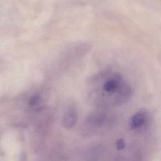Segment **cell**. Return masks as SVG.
I'll return each instance as SVG.
<instances>
[{
	"label": "cell",
	"instance_id": "obj_1",
	"mask_svg": "<svg viewBox=\"0 0 161 161\" xmlns=\"http://www.w3.org/2000/svg\"><path fill=\"white\" fill-rule=\"evenodd\" d=\"M111 119L109 115L104 111H96L86 117L85 124L89 130H97L106 127L110 123Z\"/></svg>",
	"mask_w": 161,
	"mask_h": 161
},
{
	"label": "cell",
	"instance_id": "obj_2",
	"mask_svg": "<svg viewBox=\"0 0 161 161\" xmlns=\"http://www.w3.org/2000/svg\"><path fill=\"white\" fill-rule=\"evenodd\" d=\"M78 118V110L73 104L69 107L65 113L63 119V126L67 130L73 129L77 124Z\"/></svg>",
	"mask_w": 161,
	"mask_h": 161
},
{
	"label": "cell",
	"instance_id": "obj_3",
	"mask_svg": "<svg viewBox=\"0 0 161 161\" xmlns=\"http://www.w3.org/2000/svg\"><path fill=\"white\" fill-rule=\"evenodd\" d=\"M147 116L143 111L136 113L131 117L129 122L130 128L132 130L142 129L146 125Z\"/></svg>",
	"mask_w": 161,
	"mask_h": 161
},
{
	"label": "cell",
	"instance_id": "obj_4",
	"mask_svg": "<svg viewBox=\"0 0 161 161\" xmlns=\"http://www.w3.org/2000/svg\"><path fill=\"white\" fill-rule=\"evenodd\" d=\"M112 72V68L108 67L102 69L101 71L95 73L88 78L87 82L89 84H95L98 83L103 80H106L110 76Z\"/></svg>",
	"mask_w": 161,
	"mask_h": 161
},
{
	"label": "cell",
	"instance_id": "obj_5",
	"mask_svg": "<svg viewBox=\"0 0 161 161\" xmlns=\"http://www.w3.org/2000/svg\"><path fill=\"white\" fill-rule=\"evenodd\" d=\"M116 148L118 151H122L126 147V143L123 138L117 139L115 143Z\"/></svg>",
	"mask_w": 161,
	"mask_h": 161
},
{
	"label": "cell",
	"instance_id": "obj_6",
	"mask_svg": "<svg viewBox=\"0 0 161 161\" xmlns=\"http://www.w3.org/2000/svg\"><path fill=\"white\" fill-rule=\"evenodd\" d=\"M40 101V97L39 96H34L31 98L30 100V105H32V106H35L36 105L39 103V102Z\"/></svg>",
	"mask_w": 161,
	"mask_h": 161
}]
</instances>
